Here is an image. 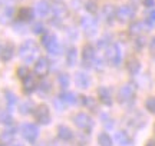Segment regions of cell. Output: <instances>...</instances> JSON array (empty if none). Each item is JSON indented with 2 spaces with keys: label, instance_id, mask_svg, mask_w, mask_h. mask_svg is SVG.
Masks as SVG:
<instances>
[{
  "label": "cell",
  "instance_id": "21",
  "mask_svg": "<svg viewBox=\"0 0 155 146\" xmlns=\"http://www.w3.org/2000/svg\"><path fill=\"white\" fill-rule=\"evenodd\" d=\"M127 69L131 75H137L139 72V69H141V63H139L137 57H129L127 62Z\"/></svg>",
  "mask_w": 155,
  "mask_h": 146
},
{
  "label": "cell",
  "instance_id": "12",
  "mask_svg": "<svg viewBox=\"0 0 155 146\" xmlns=\"http://www.w3.org/2000/svg\"><path fill=\"white\" fill-rule=\"evenodd\" d=\"M50 70V63L46 57H39L35 62V75H38L39 78H45L48 76Z\"/></svg>",
  "mask_w": 155,
  "mask_h": 146
},
{
  "label": "cell",
  "instance_id": "22",
  "mask_svg": "<svg viewBox=\"0 0 155 146\" xmlns=\"http://www.w3.org/2000/svg\"><path fill=\"white\" fill-rule=\"evenodd\" d=\"M13 53H15V47L12 43H7V45L2 49V53H0V57L3 62H9L12 57H13Z\"/></svg>",
  "mask_w": 155,
  "mask_h": 146
},
{
  "label": "cell",
  "instance_id": "1",
  "mask_svg": "<svg viewBox=\"0 0 155 146\" xmlns=\"http://www.w3.org/2000/svg\"><path fill=\"white\" fill-rule=\"evenodd\" d=\"M19 56L25 63H32L39 56V46L33 40H26L19 47Z\"/></svg>",
  "mask_w": 155,
  "mask_h": 146
},
{
  "label": "cell",
  "instance_id": "6",
  "mask_svg": "<svg viewBox=\"0 0 155 146\" xmlns=\"http://www.w3.org/2000/svg\"><path fill=\"white\" fill-rule=\"evenodd\" d=\"M135 17V9L132 6H121L116 9V19L119 23H128Z\"/></svg>",
  "mask_w": 155,
  "mask_h": 146
},
{
  "label": "cell",
  "instance_id": "17",
  "mask_svg": "<svg viewBox=\"0 0 155 146\" xmlns=\"http://www.w3.org/2000/svg\"><path fill=\"white\" fill-rule=\"evenodd\" d=\"M115 142L118 143V146H132V143H134L132 138L128 135L127 132H116Z\"/></svg>",
  "mask_w": 155,
  "mask_h": 146
},
{
  "label": "cell",
  "instance_id": "35",
  "mask_svg": "<svg viewBox=\"0 0 155 146\" xmlns=\"http://www.w3.org/2000/svg\"><path fill=\"white\" fill-rule=\"evenodd\" d=\"M50 146H71V145H68V142H65V141H53L52 143H50Z\"/></svg>",
  "mask_w": 155,
  "mask_h": 146
},
{
  "label": "cell",
  "instance_id": "27",
  "mask_svg": "<svg viewBox=\"0 0 155 146\" xmlns=\"http://www.w3.org/2000/svg\"><path fill=\"white\" fill-rule=\"evenodd\" d=\"M59 99H61L63 103H69V105H73V103H76V96L73 95V93H69V92H63V93H61V96H59Z\"/></svg>",
  "mask_w": 155,
  "mask_h": 146
},
{
  "label": "cell",
  "instance_id": "28",
  "mask_svg": "<svg viewBox=\"0 0 155 146\" xmlns=\"http://www.w3.org/2000/svg\"><path fill=\"white\" fill-rule=\"evenodd\" d=\"M98 143H99V146H114L112 145L111 136L108 135V133H101L98 136Z\"/></svg>",
  "mask_w": 155,
  "mask_h": 146
},
{
  "label": "cell",
  "instance_id": "34",
  "mask_svg": "<svg viewBox=\"0 0 155 146\" xmlns=\"http://www.w3.org/2000/svg\"><path fill=\"white\" fill-rule=\"evenodd\" d=\"M0 120H2V123H12V119L7 113H2L0 115Z\"/></svg>",
  "mask_w": 155,
  "mask_h": 146
},
{
  "label": "cell",
  "instance_id": "30",
  "mask_svg": "<svg viewBox=\"0 0 155 146\" xmlns=\"http://www.w3.org/2000/svg\"><path fill=\"white\" fill-rule=\"evenodd\" d=\"M6 100L9 102V106L12 107L16 103V96L13 95V93H10V92H6Z\"/></svg>",
  "mask_w": 155,
  "mask_h": 146
},
{
  "label": "cell",
  "instance_id": "11",
  "mask_svg": "<svg viewBox=\"0 0 155 146\" xmlns=\"http://www.w3.org/2000/svg\"><path fill=\"white\" fill-rule=\"evenodd\" d=\"M95 60H96V57H95V49L92 45H85L82 49V62L83 65L86 66V68H92L94 66Z\"/></svg>",
  "mask_w": 155,
  "mask_h": 146
},
{
  "label": "cell",
  "instance_id": "3",
  "mask_svg": "<svg viewBox=\"0 0 155 146\" xmlns=\"http://www.w3.org/2000/svg\"><path fill=\"white\" fill-rule=\"evenodd\" d=\"M105 57L108 63L112 65V66H119L122 60V53L121 49L116 43H109L106 46V50H105Z\"/></svg>",
  "mask_w": 155,
  "mask_h": 146
},
{
  "label": "cell",
  "instance_id": "23",
  "mask_svg": "<svg viewBox=\"0 0 155 146\" xmlns=\"http://www.w3.org/2000/svg\"><path fill=\"white\" fill-rule=\"evenodd\" d=\"M15 139V133H13V130H3L2 133H0V143L2 145H9L12 143Z\"/></svg>",
  "mask_w": 155,
  "mask_h": 146
},
{
  "label": "cell",
  "instance_id": "40",
  "mask_svg": "<svg viewBox=\"0 0 155 146\" xmlns=\"http://www.w3.org/2000/svg\"><path fill=\"white\" fill-rule=\"evenodd\" d=\"M0 146H5V145H0Z\"/></svg>",
  "mask_w": 155,
  "mask_h": 146
},
{
  "label": "cell",
  "instance_id": "4",
  "mask_svg": "<svg viewBox=\"0 0 155 146\" xmlns=\"http://www.w3.org/2000/svg\"><path fill=\"white\" fill-rule=\"evenodd\" d=\"M73 123H75L78 129L89 133L94 128V119L91 118L88 113H78V115L73 116Z\"/></svg>",
  "mask_w": 155,
  "mask_h": 146
},
{
  "label": "cell",
  "instance_id": "26",
  "mask_svg": "<svg viewBox=\"0 0 155 146\" xmlns=\"http://www.w3.org/2000/svg\"><path fill=\"white\" fill-rule=\"evenodd\" d=\"M76 49L75 47H71L69 50H68V53H66V62H68V66H75L76 65Z\"/></svg>",
  "mask_w": 155,
  "mask_h": 146
},
{
  "label": "cell",
  "instance_id": "29",
  "mask_svg": "<svg viewBox=\"0 0 155 146\" xmlns=\"http://www.w3.org/2000/svg\"><path fill=\"white\" fill-rule=\"evenodd\" d=\"M145 107H147V110L150 113H155V97L154 96H151V97H148L145 100Z\"/></svg>",
  "mask_w": 155,
  "mask_h": 146
},
{
  "label": "cell",
  "instance_id": "31",
  "mask_svg": "<svg viewBox=\"0 0 155 146\" xmlns=\"http://www.w3.org/2000/svg\"><path fill=\"white\" fill-rule=\"evenodd\" d=\"M59 83H61L62 87H68V84H69V76L68 75H61L59 76Z\"/></svg>",
  "mask_w": 155,
  "mask_h": 146
},
{
  "label": "cell",
  "instance_id": "41",
  "mask_svg": "<svg viewBox=\"0 0 155 146\" xmlns=\"http://www.w3.org/2000/svg\"><path fill=\"white\" fill-rule=\"evenodd\" d=\"M56 2H59V0H56Z\"/></svg>",
  "mask_w": 155,
  "mask_h": 146
},
{
  "label": "cell",
  "instance_id": "18",
  "mask_svg": "<svg viewBox=\"0 0 155 146\" xmlns=\"http://www.w3.org/2000/svg\"><path fill=\"white\" fill-rule=\"evenodd\" d=\"M145 33V23L144 22H134L129 26V34L132 37H141Z\"/></svg>",
  "mask_w": 155,
  "mask_h": 146
},
{
  "label": "cell",
  "instance_id": "36",
  "mask_svg": "<svg viewBox=\"0 0 155 146\" xmlns=\"http://www.w3.org/2000/svg\"><path fill=\"white\" fill-rule=\"evenodd\" d=\"M86 10L95 13V11H96V5H95L94 2H89V3H86Z\"/></svg>",
  "mask_w": 155,
  "mask_h": 146
},
{
  "label": "cell",
  "instance_id": "5",
  "mask_svg": "<svg viewBox=\"0 0 155 146\" xmlns=\"http://www.w3.org/2000/svg\"><path fill=\"white\" fill-rule=\"evenodd\" d=\"M42 45L48 49L50 55H59V52H61V46L58 43V39H56L55 34L45 33L42 36Z\"/></svg>",
  "mask_w": 155,
  "mask_h": 146
},
{
  "label": "cell",
  "instance_id": "37",
  "mask_svg": "<svg viewBox=\"0 0 155 146\" xmlns=\"http://www.w3.org/2000/svg\"><path fill=\"white\" fill-rule=\"evenodd\" d=\"M150 52L155 56V36L151 39V42H150Z\"/></svg>",
  "mask_w": 155,
  "mask_h": 146
},
{
  "label": "cell",
  "instance_id": "33",
  "mask_svg": "<svg viewBox=\"0 0 155 146\" xmlns=\"http://www.w3.org/2000/svg\"><path fill=\"white\" fill-rule=\"evenodd\" d=\"M147 23H148V24H151V26H154V24H155V9L150 11L148 19H147Z\"/></svg>",
  "mask_w": 155,
  "mask_h": 146
},
{
  "label": "cell",
  "instance_id": "9",
  "mask_svg": "<svg viewBox=\"0 0 155 146\" xmlns=\"http://www.w3.org/2000/svg\"><path fill=\"white\" fill-rule=\"evenodd\" d=\"M35 120L40 125H48L50 122V110L46 105H39L33 112Z\"/></svg>",
  "mask_w": 155,
  "mask_h": 146
},
{
  "label": "cell",
  "instance_id": "13",
  "mask_svg": "<svg viewBox=\"0 0 155 146\" xmlns=\"http://www.w3.org/2000/svg\"><path fill=\"white\" fill-rule=\"evenodd\" d=\"M101 17H102V20L106 23H112L114 20L116 19V9L114 5H109V3H106L101 7Z\"/></svg>",
  "mask_w": 155,
  "mask_h": 146
},
{
  "label": "cell",
  "instance_id": "38",
  "mask_svg": "<svg viewBox=\"0 0 155 146\" xmlns=\"http://www.w3.org/2000/svg\"><path fill=\"white\" fill-rule=\"evenodd\" d=\"M142 3H144L145 7H154L155 0H142Z\"/></svg>",
  "mask_w": 155,
  "mask_h": 146
},
{
  "label": "cell",
  "instance_id": "16",
  "mask_svg": "<svg viewBox=\"0 0 155 146\" xmlns=\"http://www.w3.org/2000/svg\"><path fill=\"white\" fill-rule=\"evenodd\" d=\"M36 13H38V16L40 17H46L48 14L52 13V6L46 2V0H40L36 3Z\"/></svg>",
  "mask_w": 155,
  "mask_h": 146
},
{
  "label": "cell",
  "instance_id": "20",
  "mask_svg": "<svg viewBox=\"0 0 155 146\" xmlns=\"http://www.w3.org/2000/svg\"><path fill=\"white\" fill-rule=\"evenodd\" d=\"M58 138H59L61 141L69 142V141H72L73 139V133H72V130L69 129L68 126L61 125V126L58 128Z\"/></svg>",
  "mask_w": 155,
  "mask_h": 146
},
{
  "label": "cell",
  "instance_id": "19",
  "mask_svg": "<svg viewBox=\"0 0 155 146\" xmlns=\"http://www.w3.org/2000/svg\"><path fill=\"white\" fill-rule=\"evenodd\" d=\"M75 82H76L78 87H81V89H88L89 86H91V78L83 72H78L76 73Z\"/></svg>",
  "mask_w": 155,
  "mask_h": 146
},
{
  "label": "cell",
  "instance_id": "7",
  "mask_svg": "<svg viewBox=\"0 0 155 146\" xmlns=\"http://www.w3.org/2000/svg\"><path fill=\"white\" fill-rule=\"evenodd\" d=\"M81 27H82L83 33L86 34L88 37H91V36H95L96 32H98V22L94 17H82Z\"/></svg>",
  "mask_w": 155,
  "mask_h": 146
},
{
  "label": "cell",
  "instance_id": "39",
  "mask_svg": "<svg viewBox=\"0 0 155 146\" xmlns=\"http://www.w3.org/2000/svg\"><path fill=\"white\" fill-rule=\"evenodd\" d=\"M145 146H155V139H150V141L147 142V145Z\"/></svg>",
  "mask_w": 155,
  "mask_h": 146
},
{
  "label": "cell",
  "instance_id": "24",
  "mask_svg": "<svg viewBox=\"0 0 155 146\" xmlns=\"http://www.w3.org/2000/svg\"><path fill=\"white\" fill-rule=\"evenodd\" d=\"M17 19L19 20H23V22H28L32 19V10L29 7H22L19 13H17Z\"/></svg>",
  "mask_w": 155,
  "mask_h": 146
},
{
  "label": "cell",
  "instance_id": "2",
  "mask_svg": "<svg viewBox=\"0 0 155 146\" xmlns=\"http://www.w3.org/2000/svg\"><path fill=\"white\" fill-rule=\"evenodd\" d=\"M135 93H137V86L134 82H128L122 87H119L116 99L119 103H129L135 99Z\"/></svg>",
  "mask_w": 155,
  "mask_h": 146
},
{
  "label": "cell",
  "instance_id": "42",
  "mask_svg": "<svg viewBox=\"0 0 155 146\" xmlns=\"http://www.w3.org/2000/svg\"><path fill=\"white\" fill-rule=\"evenodd\" d=\"M154 129H155V128H154Z\"/></svg>",
  "mask_w": 155,
  "mask_h": 146
},
{
  "label": "cell",
  "instance_id": "14",
  "mask_svg": "<svg viewBox=\"0 0 155 146\" xmlns=\"http://www.w3.org/2000/svg\"><path fill=\"white\" fill-rule=\"evenodd\" d=\"M23 92L26 93V95H29V93H32L36 87H38V80H36V76H33L32 73H29L26 78L23 79Z\"/></svg>",
  "mask_w": 155,
  "mask_h": 146
},
{
  "label": "cell",
  "instance_id": "10",
  "mask_svg": "<svg viewBox=\"0 0 155 146\" xmlns=\"http://www.w3.org/2000/svg\"><path fill=\"white\" fill-rule=\"evenodd\" d=\"M22 135H23V138H25L28 142L33 143V142L38 139V136H39L38 126H36V125H33V123L23 125V126H22Z\"/></svg>",
  "mask_w": 155,
  "mask_h": 146
},
{
  "label": "cell",
  "instance_id": "32",
  "mask_svg": "<svg viewBox=\"0 0 155 146\" xmlns=\"http://www.w3.org/2000/svg\"><path fill=\"white\" fill-rule=\"evenodd\" d=\"M29 73H30V72H29V69H28V68H20V69H17V76L22 79V80H23L25 78H26V76H28Z\"/></svg>",
  "mask_w": 155,
  "mask_h": 146
},
{
  "label": "cell",
  "instance_id": "25",
  "mask_svg": "<svg viewBox=\"0 0 155 146\" xmlns=\"http://www.w3.org/2000/svg\"><path fill=\"white\" fill-rule=\"evenodd\" d=\"M81 99H82V103L85 106L89 107L91 110L96 112V99L91 97V96H81Z\"/></svg>",
  "mask_w": 155,
  "mask_h": 146
},
{
  "label": "cell",
  "instance_id": "8",
  "mask_svg": "<svg viewBox=\"0 0 155 146\" xmlns=\"http://www.w3.org/2000/svg\"><path fill=\"white\" fill-rule=\"evenodd\" d=\"M68 16V10H66V6H63L62 3H55L52 6V23L55 24H61L65 17Z\"/></svg>",
  "mask_w": 155,
  "mask_h": 146
},
{
  "label": "cell",
  "instance_id": "15",
  "mask_svg": "<svg viewBox=\"0 0 155 146\" xmlns=\"http://www.w3.org/2000/svg\"><path fill=\"white\" fill-rule=\"evenodd\" d=\"M98 97H99V102L104 103L105 106H111L114 99H112V93L111 90L108 89L106 86H101L98 89Z\"/></svg>",
  "mask_w": 155,
  "mask_h": 146
}]
</instances>
